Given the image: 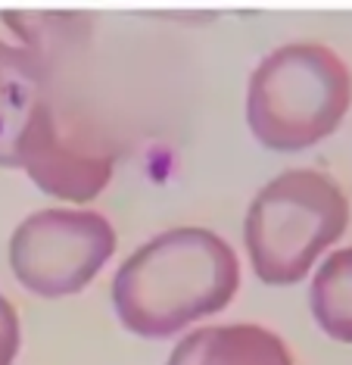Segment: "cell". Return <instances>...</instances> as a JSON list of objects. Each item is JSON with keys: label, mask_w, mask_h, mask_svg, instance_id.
<instances>
[{"label": "cell", "mask_w": 352, "mask_h": 365, "mask_svg": "<svg viewBox=\"0 0 352 365\" xmlns=\"http://www.w3.org/2000/svg\"><path fill=\"white\" fill-rule=\"evenodd\" d=\"M240 287V259L219 231L178 225L131 250L113 278V309L138 337L165 340L228 309Z\"/></svg>", "instance_id": "1"}, {"label": "cell", "mask_w": 352, "mask_h": 365, "mask_svg": "<svg viewBox=\"0 0 352 365\" xmlns=\"http://www.w3.org/2000/svg\"><path fill=\"white\" fill-rule=\"evenodd\" d=\"M349 110L352 69L321 41H287L249 72L243 113L265 150H309L331 138Z\"/></svg>", "instance_id": "2"}, {"label": "cell", "mask_w": 352, "mask_h": 365, "mask_svg": "<svg viewBox=\"0 0 352 365\" xmlns=\"http://www.w3.org/2000/svg\"><path fill=\"white\" fill-rule=\"evenodd\" d=\"M352 206L340 181L312 165L265 181L243 215V247L262 284L290 287L346 235Z\"/></svg>", "instance_id": "3"}, {"label": "cell", "mask_w": 352, "mask_h": 365, "mask_svg": "<svg viewBox=\"0 0 352 365\" xmlns=\"http://www.w3.org/2000/svg\"><path fill=\"white\" fill-rule=\"evenodd\" d=\"M115 228L103 212L53 206L25 215L10 235V269L35 297L81 294L115 256Z\"/></svg>", "instance_id": "4"}, {"label": "cell", "mask_w": 352, "mask_h": 365, "mask_svg": "<svg viewBox=\"0 0 352 365\" xmlns=\"http://www.w3.org/2000/svg\"><path fill=\"white\" fill-rule=\"evenodd\" d=\"M19 160L25 175L47 197L88 203L113 181L115 153L97 131L66 115L47 91L22 135Z\"/></svg>", "instance_id": "5"}, {"label": "cell", "mask_w": 352, "mask_h": 365, "mask_svg": "<svg viewBox=\"0 0 352 365\" xmlns=\"http://www.w3.org/2000/svg\"><path fill=\"white\" fill-rule=\"evenodd\" d=\"M165 365H296L287 340L256 322L187 331Z\"/></svg>", "instance_id": "6"}, {"label": "cell", "mask_w": 352, "mask_h": 365, "mask_svg": "<svg viewBox=\"0 0 352 365\" xmlns=\"http://www.w3.org/2000/svg\"><path fill=\"white\" fill-rule=\"evenodd\" d=\"M47 91L50 66L29 47L0 41V169H22V135Z\"/></svg>", "instance_id": "7"}, {"label": "cell", "mask_w": 352, "mask_h": 365, "mask_svg": "<svg viewBox=\"0 0 352 365\" xmlns=\"http://www.w3.org/2000/svg\"><path fill=\"white\" fill-rule=\"evenodd\" d=\"M315 325L337 344H352V244L324 256L309 284Z\"/></svg>", "instance_id": "8"}, {"label": "cell", "mask_w": 352, "mask_h": 365, "mask_svg": "<svg viewBox=\"0 0 352 365\" xmlns=\"http://www.w3.org/2000/svg\"><path fill=\"white\" fill-rule=\"evenodd\" d=\"M0 19L19 38L22 47L35 51L50 69L66 51L81 47L90 35L88 13H41V10H4Z\"/></svg>", "instance_id": "9"}, {"label": "cell", "mask_w": 352, "mask_h": 365, "mask_svg": "<svg viewBox=\"0 0 352 365\" xmlns=\"http://www.w3.org/2000/svg\"><path fill=\"white\" fill-rule=\"evenodd\" d=\"M19 344H22L19 312H16V306L0 294V365H13L16 362Z\"/></svg>", "instance_id": "10"}]
</instances>
